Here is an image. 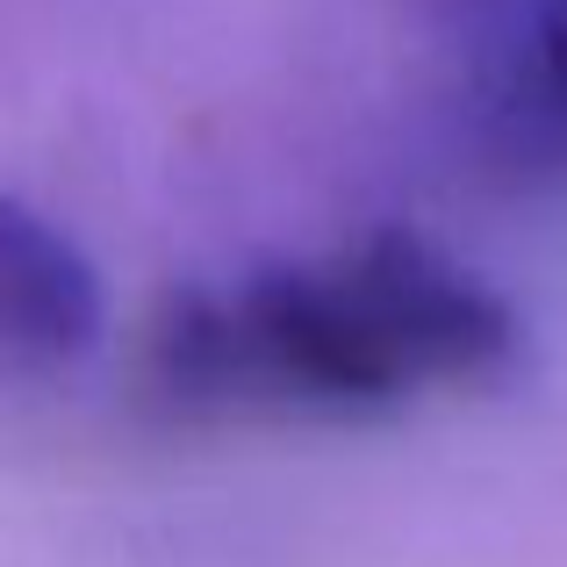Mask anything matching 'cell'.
Listing matches in <instances>:
<instances>
[{
    "label": "cell",
    "mask_w": 567,
    "mask_h": 567,
    "mask_svg": "<svg viewBox=\"0 0 567 567\" xmlns=\"http://www.w3.org/2000/svg\"><path fill=\"white\" fill-rule=\"evenodd\" d=\"M94 338L101 274L86 266V251L51 216L0 194V374H58V367L86 360Z\"/></svg>",
    "instance_id": "7a4b0ae2"
},
{
    "label": "cell",
    "mask_w": 567,
    "mask_h": 567,
    "mask_svg": "<svg viewBox=\"0 0 567 567\" xmlns=\"http://www.w3.org/2000/svg\"><path fill=\"white\" fill-rule=\"evenodd\" d=\"M410 388H503L525 367V323L496 288L410 230H374L338 259Z\"/></svg>",
    "instance_id": "6da1fadb"
},
{
    "label": "cell",
    "mask_w": 567,
    "mask_h": 567,
    "mask_svg": "<svg viewBox=\"0 0 567 567\" xmlns=\"http://www.w3.org/2000/svg\"><path fill=\"white\" fill-rule=\"evenodd\" d=\"M496 152L532 173H567V0H546L496 94Z\"/></svg>",
    "instance_id": "3957f363"
}]
</instances>
